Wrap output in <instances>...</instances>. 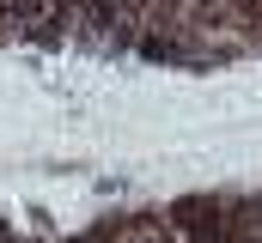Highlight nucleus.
Segmentation results:
<instances>
[{"label":"nucleus","instance_id":"1","mask_svg":"<svg viewBox=\"0 0 262 243\" xmlns=\"http://www.w3.org/2000/svg\"><path fill=\"white\" fill-rule=\"evenodd\" d=\"M171 231L183 243H232V219H226V195H177L165 207Z\"/></svg>","mask_w":262,"mask_h":243}]
</instances>
